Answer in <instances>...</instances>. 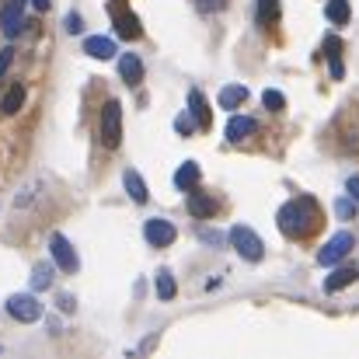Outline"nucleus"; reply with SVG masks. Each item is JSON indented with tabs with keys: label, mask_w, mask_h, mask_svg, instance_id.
Wrapping results in <instances>:
<instances>
[{
	"label": "nucleus",
	"mask_w": 359,
	"mask_h": 359,
	"mask_svg": "<svg viewBox=\"0 0 359 359\" xmlns=\"http://www.w3.org/2000/svg\"><path fill=\"white\" fill-rule=\"evenodd\" d=\"M279 231L286 234V238H307L314 227H318V206H314V199H293V203H286L283 210H279Z\"/></svg>",
	"instance_id": "f257e3e1"
},
{
	"label": "nucleus",
	"mask_w": 359,
	"mask_h": 359,
	"mask_svg": "<svg viewBox=\"0 0 359 359\" xmlns=\"http://www.w3.org/2000/svg\"><path fill=\"white\" fill-rule=\"evenodd\" d=\"M102 143L109 150H116L122 143V105L116 98L105 102V109H102Z\"/></svg>",
	"instance_id": "f03ea898"
},
{
	"label": "nucleus",
	"mask_w": 359,
	"mask_h": 359,
	"mask_svg": "<svg viewBox=\"0 0 359 359\" xmlns=\"http://www.w3.org/2000/svg\"><path fill=\"white\" fill-rule=\"evenodd\" d=\"M231 244L238 248V255L244 258V262H262V255H265V244H262V238L251 231V227H234L231 231Z\"/></svg>",
	"instance_id": "7ed1b4c3"
},
{
	"label": "nucleus",
	"mask_w": 359,
	"mask_h": 359,
	"mask_svg": "<svg viewBox=\"0 0 359 359\" xmlns=\"http://www.w3.org/2000/svg\"><path fill=\"white\" fill-rule=\"evenodd\" d=\"M7 314L14 318V321H39L42 318V304H39V297L35 293H14L11 300H7Z\"/></svg>",
	"instance_id": "20e7f679"
},
{
	"label": "nucleus",
	"mask_w": 359,
	"mask_h": 359,
	"mask_svg": "<svg viewBox=\"0 0 359 359\" xmlns=\"http://www.w3.org/2000/svg\"><path fill=\"white\" fill-rule=\"evenodd\" d=\"M353 248H356V238H353L349 231H339L335 238H332L325 248H321V251H318V262H321V265H335V262H342Z\"/></svg>",
	"instance_id": "39448f33"
},
{
	"label": "nucleus",
	"mask_w": 359,
	"mask_h": 359,
	"mask_svg": "<svg viewBox=\"0 0 359 359\" xmlns=\"http://www.w3.org/2000/svg\"><path fill=\"white\" fill-rule=\"evenodd\" d=\"M21 28H25V0H7L0 7V32L7 39H18Z\"/></svg>",
	"instance_id": "423d86ee"
},
{
	"label": "nucleus",
	"mask_w": 359,
	"mask_h": 359,
	"mask_svg": "<svg viewBox=\"0 0 359 359\" xmlns=\"http://www.w3.org/2000/svg\"><path fill=\"white\" fill-rule=\"evenodd\" d=\"M112 21H116V35L119 39H140V18L133 11H126V0H112Z\"/></svg>",
	"instance_id": "0eeeda50"
},
{
	"label": "nucleus",
	"mask_w": 359,
	"mask_h": 359,
	"mask_svg": "<svg viewBox=\"0 0 359 359\" xmlns=\"http://www.w3.org/2000/svg\"><path fill=\"white\" fill-rule=\"evenodd\" d=\"M49 251H53V262L63 269V272H77V251H74V244L63 238V234H53L49 238Z\"/></svg>",
	"instance_id": "6e6552de"
},
{
	"label": "nucleus",
	"mask_w": 359,
	"mask_h": 359,
	"mask_svg": "<svg viewBox=\"0 0 359 359\" xmlns=\"http://www.w3.org/2000/svg\"><path fill=\"white\" fill-rule=\"evenodd\" d=\"M143 238L150 241L154 248H164V244H171V241L178 238V231H175V224H171V220H147Z\"/></svg>",
	"instance_id": "1a4fd4ad"
},
{
	"label": "nucleus",
	"mask_w": 359,
	"mask_h": 359,
	"mask_svg": "<svg viewBox=\"0 0 359 359\" xmlns=\"http://www.w3.org/2000/svg\"><path fill=\"white\" fill-rule=\"evenodd\" d=\"M84 53H88L91 60H112L119 49H116V39H109V35H91V39H84Z\"/></svg>",
	"instance_id": "9d476101"
},
{
	"label": "nucleus",
	"mask_w": 359,
	"mask_h": 359,
	"mask_svg": "<svg viewBox=\"0 0 359 359\" xmlns=\"http://www.w3.org/2000/svg\"><path fill=\"white\" fill-rule=\"evenodd\" d=\"M217 210H220V203H217L213 196H203V192H192V196H189V213H192V217L210 220V217H217Z\"/></svg>",
	"instance_id": "9b49d317"
},
{
	"label": "nucleus",
	"mask_w": 359,
	"mask_h": 359,
	"mask_svg": "<svg viewBox=\"0 0 359 359\" xmlns=\"http://www.w3.org/2000/svg\"><path fill=\"white\" fill-rule=\"evenodd\" d=\"M119 74H122V81L129 84V88H136L140 84V77H143V63H140V56L136 53H126L119 60Z\"/></svg>",
	"instance_id": "f8f14e48"
},
{
	"label": "nucleus",
	"mask_w": 359,
	"mask_h": 359,
	"mask_svg": "<svg viewBox=\"0 0 359 359\" xmlns=\"http://www.w3.org/2000/svg\"><path fill=\"white\" fill-rule=\"evenodd\" d=\"M122 185H126V196H129L133 203H140V206H143V203L150 199V192H147V182H143L136 171H126V175H122Z\"/></svg>",
	"instance_id": "ddd939ff"
},
{
	"label": "nucleus",
	"mask_w": 359,
	"mask_h": 359,
	"mask_svg": "<svg viewBox=\"0 0 359 359\" xmlns=\"http://www.w3.org/2000/svg\"><path fill=\"white\" fill-rule=\"evenodd\" d=\"M21 105H25V84H11V88L4 91V98H0V112H4V116H14Z\"/></svg>",
	"instance_id": "4468645a"
},
{
	"label": "nucleus",
	"mask_w": 359,
	"mask_h": 359,
	"mask_svg": "<svg viewBox=\"0 0 359 359\" xmlns=\"http://www.w3.org/2000/svg\"><path fill=\"white\" fill-rule=\"evenodd\" d=\"M244 102H248V88H244V84H227V88L220 91V109H227V112H231V109H241Z\"/></svg>",
	"instance_id": "2eb2a0df"
},
{
	"label": "nucleus",
	"mask_w": 359,
	"mask_h": 359,
	"mask_svg": "<svg viewBox=\"0 0 359 359\" xmlns=\"http://www.w3.org/2000/svg\"><path fill=\"white\" fill-rule=\"evenodd\" d=\"M251 133H255V122L248 119V116H234V119L227 122V140L231 143H244Z\"/></svg>",
	"instance_id": "dca6fc26"
},
{
	"label": "nucleus",
	"mask_w": 359,
	"mask_h": 359,
	"mask_svg": "<svg viewBox=\"0 0 359 359\" xmlns=\"http://www.w3.org/2000/svg\"><path fill=\"white\" fill-rule=\"evenodd\" d=\"M189 112L196 116V126H199V129H210V109H206L203 91H189Z\"/></svg>",
	"instance_id": "f3484780"
},
{
	"label": "nucleus",
	"mask_w": 359,
	"mask_h": 359,
	"mask_svg": "<svg viewBox=\"0 0 359 359\" xmlns=\"http://www.w3.org/2000/svg\"><path fill=\"white\" fill-rule=\"evenodd\" d=\"M356 279H359L356 269H335V272L325 279V290H328V293H339V290H346V286L356 283Z\"/></svg>",
	"instance_id": "a211bd4d"
},
{
	"label": "nucleus",
	"mask_w": 359,
	"mask_h": 359,
	"mask_svg": "<svg viewBox=\"0 0 359 359\" xmlns=\"http://www.w3.org/2000/svg\"><path fill=\"white\" fill-rule=\"evenodd\" d=\"M199 178H203V171H199V164H196V161H185V164L175 171V185H178V189H192Z\"/></svg>",
	"instance_id": "6ab92c4d"
},
{
	"label": "nucleus",
	"mask_w": 359,
	"mask_h": 359,
	"mask_svg": "<svg viewBox=\"0 0 359 359\" xmlns=\"http://www.w3.org/2000/svg\"><path fill=\"white\" fill-rule=\"evenodd\" d=\"M255 21H258L262 28H269V25H276V21H279V0H258V11H255Z\"/></svg>",
	"instance_id": "aec40b11"
},
{
	"label": "nucleus",
	"mask_w": 359,
	"mask_h": 359,
	"mask_svg": "<svg viewBox=\"0 0 359 359\" xmlns=\"http://www.w3.org/2000/svg\"><path fill=\"white\" fill-rule=\"evenodd\" d=\"M339 53H342V42L332 35V39L325 42V56H328V67H332V77H335V81H342V60H339Z\"/></svg>",
	"instance_id": "412c9836"
},
{
	"label": "nucleus",
	"mask_w": 359,
	"mask_h": 359,
	"mask_svg": "<svg viewBox=\"0 0 359 359\" xmlns=\"http://www.w3.org/2000/svg\"><path fill=\"white\" fill-rule=\"evenodd\" d=\"M325 14H328V21L332 25H349V0H328L325 4Z\"/></svg>",
	"instance_id": "4be33fe9"
},
{
	"label": "nucleus",
	"mask_w": 359,
	"mask_h": 359,
	"mask_svg": "<svg viewBox=\"0 0 359 359\" xmlns=\"http://www.w3.org/2000/svg\"><path fill=\"white\" fill-rule=\"evenodd\" d=\"M154 290H157V297H161V300H175L178 286H175V279H171V272H168V269H161V272H157V283H154Z\"/></svg>",
	"instance_id": "5701e85b"
},
{
	"label": "nucleus",
	"mask_w": 359,
	"mask_h": 359,
	"mask_svg": "<svg viewBox=\"0 0 359 359\" xmlns=\"http://www.w3.org/2000/svg\"><path fill=\"white\" fill-rule=\"evenodd\" d=\"M49 283H53V262H39L35 272H32V286L35 290H46Z\"/></svg>",
	"instance_id": "b1692460"
},
{
	"label": "nucleus",
	"mask_w": 359,
	"mask_h": 359,
	"mask_svg": "<svg viewBox=\"0 0 359 359\" xmlns=\"http://www.w3.org/2000/svg\"><path fill=\"white\" fill-rule=\"evenodd\" d=\"M262 102H265V109H269V112H283V109H286V95H283V91H276V88H269V91L262 95Z\"/></svg>",
	"instance_id": "393cba45"
},
{
	"label": "nucleus",
	"mask_w": 359,
	"mask_h": 359,
	"mask_svg": "<svg viewBox=\"0 0 359 359\" xmlns=\"http://www.w3.org/2000/svg\"><path fill=\"white\" fill-rule=\"evenodd\" d=\"M196 7H199L203 14H217V11L227 7V0H196Z\"/></svg>",
	"instance_id": "a878e982"
},
{
	"label": "nucleus",
	"mask_w": 359,
	"mask_h": 359,
	"mask_svg": "<svg viewBox=\"0 0 359 359\" xmlns=\"http://www.w3.org/2000/svg\"><path fill=\"white\" fill-rule=\"evenodd\" d=\"M335 210H339V217H342V220H349V217H356V206H353L349 199H339V203H335Z\"/></svg>",
	"instance_id": "bb28decb"
},
{
	"label": "nucleus",
	"mask_w": 359,
	"mask_h": 359,
	"mask_svg": "<svg viewBox=\"0 0 359 359\" xmlns=\"http://www.w3.org/2000/svg\"><path fill=\"white\" fill-rule=\"evenodd\" d=\"M11 60H14V49H11V46H4V49H0V77L7 74V67H11Z\"/></svg>",
	"instance_id": "cd10ccee"
},
{
	"label": "nucleus",
	"mask_w": 359,
	"mask_h": 359,
	"mask_svg": "<svg viewBox=\"0 0 359 359\" xmlns=\"http://www.w3.org/2000/svg\"><path fill=\"white\" fill-rule=\"evenodd\" d=\"M81 28H84V21H81V14H67V32H70V35H77Z\"/></svg>",
	"instance_id": "c85d7f7f"
},
{
	"label": "nucleus",
	"mask_w": 359,
	"mask_h": 359,
	"mask_svg": "<svg viewBox=\"0 0 359 359\" xmlns=\"http://www.w3.org/2000/svg\"><path fill=\"white\" fill-rule=\"evenodd\" d=\"M60 307L70 314V311H74V297H70V293H63V297H60Z\"/></svg>",
	"instance_id": "c756f323"
},
{
	"label": "nucleus",
	"mask_w": 359,
	"mask_h": 359,
	"mask_svg": "<svg viewBox=\"0 0 359 359\" xmlns=\"http://www.w3.org/2000/svg\"><path fill=\"white\" fill-rule=\"evenodd\" d=\"M346 189H349V196L359 203V178H349V185H346Z\"/></svg>",
	"instance_id": "7c9ffc66"
},
{
	"label": "nucleus",
	"mask_w": 359,
	"mask_h": 359,
	"mask_svg": "<svg viewBox=\"0 0 359 359\" xmlns=\"http://www.w3.org/2000/svg\"><path fill=\"white\" fill-rule=\"evenodd\" d=\"M203 241H210V244H220L224 238H220V234H213V231H203Z\"/></svg>",
	"instance_id": "2f4dec72"
},
{
	"label": "nucleus",
	"mask_w": 359,
	"mask_h": 359,
	"mask_svg": "<svg viewBox=\"0 0 359 359\" xmlns=\"http://www.w3.org/2000/svg\"><path fill=\"white\" fill-rule=\"evenodd\" d=\"M32 7L35 11H49V0H32Z\"/></svg>",
	"instance_id": "473e14b6"
}]
</instances>
